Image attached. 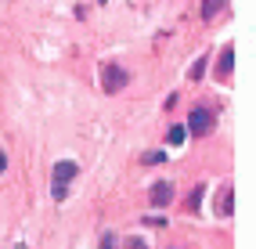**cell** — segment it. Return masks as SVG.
I'll return each instance as SVG.
<instances>
[{
    "mask_svg": "<svg viewBox=\"0 0 256 249\" xmlns=\"http://www.w3.org/2000/svg\"><path fill=\"white\" fill-rule=\"evenodd\" d=\"M50 195H54V202H65V198H69V188H65V184H58V180H54V188H50Z\"/></svg>",
    "mask_w": 256,
    "mask_h": 249,
    "instance_id": "9",
    "label": "cell"
},
{
    "mask_svg": "<svg viewBox=\"0 0 256 249\" xmlns=\"http://www.w3.org/2000/svg\"><path fill=\"white\" fill-rule=\"evenodd\" d=\"M76 174H80V162H72V159L54 162V180H58V184H69V180H76Z\"/></svg>",
    "mask_w": 256,
    "mask_h": 249,
    "instance_id": "3",
    "label": "cell"
},
{
    "mask_svg": "<svg viewBox=\"0 0 256 249\" xmlns=\"http://www.w3.org/2000/svg\"><path fill=\"white\" fill-rule=\"evenodd\" d=\"M170 198H174V184H170V180H159V184L152 188V206H166Z\"/></svg>",
    "mask_w": 256,
    "mask_h": 249,
    "instance_id": "4",
    "label": "cell"
},
{
    "mask_svg": "<svg viewBox=\"0 0 256 249\" xmlns=\"http://www.w3.org/2000/svg\"><path fill=\"white\" fill-rule=\"evenodd\" d=\"M210 126H213V116H210V108H202V105H195L192 108V116H188V134L192 138H202V134H210Z\"/></svg>",
    "mask_w": 256,
    "mask_h": 249,
    "instance_id": "2",
    "label": "cell"
},
{
    "mask_svg": "<svg viewBox=\"0 0 256 249\" xmlns=\"http://www.w3.org/2000/svg\"><path fill=\"white\" fill-rule=\"evenodd\" d=\"M144 162H166V156H162V152H148Z\"/></svg>",
    "mask_w": 256,
    "mask_h": 249,
    "instance_id": "12",
    "label": "cell"
},
{
    "mask_svg": "<svg viewBox=\"0 0 256 249\" xmlns=\"http://www.w3.org/2000/svg\"><path fill=\"white\" fill-rule=\"evenodd\" d=\"M126 249H148V242H144V238H130Z\"/></svg>",
    "mask_w": 256,
    "mask_h": 249,
    "instance_id": "13",
    "label": "cell"
},
{
    "mask_svg": "<svg viewBox=\"0 0 256 249\" xmlns=\"http://www.w3.org/2000/svg\"><path fill=\"white\" fill-rule=\"evenodd\" d=\"M231 69H234V47L228 44L224 51H220V58H216V76H231Z\"/></svg>",
    "mask_w": 256,
    "mask_h": 249,
    "instance_id": "5",
    "label": "cell"
},
{
    "mask_svg": "<svg viewBox=\"0 0 256 249\" xmlns=\"http://www.w3.org/2000/svg\"><path fill=\"white\" fill-rule=\"evenodd\" d=\"M101 4H105V0H101Z\"/></svg>",
    "mask_w": 256,
    "mask_h": 249,
    "instance_id": "17",
    "label": "cell"
},
{
    "mask_svg": "<svg viewBox=\"0 0 256 249\" xmlns=\"http://www.w3.org/2000/svg\"><path fill=\"white\" fill-rule=\"evenodd\" d=\"M202 72H206V54H202V58L192 65V80H202Z\"/></svg>",
    "mask_w": 256,
    "mask_h": 249,
    "instance_id": "10",
    "label": "cell"
},
{
    "mask_svg": "<svg viewBox=\"0 0 256 249\" xmlns=\"http://www.w3.org/2000/svg\"><path fill=\"white\" fill-rule=\"evenodd\" d=\"M101 249H116V238H112V235H105V238H101Z\"/></svg>",
    "mask_w": 256,
    "mask_h": 249,
    "instance_id": "14",
    "label": "cell"
},
{
    "mask_svg": "<svg viewBox=\"0 0 256 249\" xmlns=\"http://www.w3.org/2000/svg\"><path fill=\"white\" fill-rule=\"evenodd\" d=\"M184 138H188V130H184V126H170L166 144H174V148H177V144H184Z\"/></svg>",
    "mask_w": 256,
    "mask_h": 249,
    "instance_id": "7",
    "label": "cell"
},
{
    "mask_svg": "<svg viewBox=\"0 0 256 249\" xmlns=\"http://www.w3.org/2000/svg\"><path fill=\"white\" fill-rule=\"evenodd\" d=\"M126 80H130L126 69H119V65H101V90H105V94L123 90V87H126Z\"/></svg>",
    "mask_w": 256,
    "mask_h": 249,
    "instance_id": "1",
    "label": "cell"
},
{
    "mask_svg": "<svg viewBox=\"0 0 256 249\" xmlns=\"http://www.w3.org/2000/svg\"><path fill=\"white\" fill-rule=\"evenodd\" d=\"M231 195H234L231 188L220 192V198H216V213H224V217H231V213H234V198H231Z\"/></svg>",
    "mask_w": 256,
    "mask_h": 249,
    "instance_id": "6",
    "label": "cell"
},
{
    "mask_svg": "<svg viewBox=\"0 0 256 249\" xmlns=\"http://www.w3.org/2000/svg\"><path fill=\"white\" fill-rule=\"evenodd\" d=\"M18 249H26V246H18Z\"/></svg>",
    "mask_w": 256,
    "mask_h": 249,
    "instance_id": "16",
    "label": "cell"
},
{
    "mask_svg": "<svg viewBox=\"0 0 256 249\" xmlns=\"http://www.w3.org/2000/svg\"><path fill=\"white\" fill-rule=\"evenodd\" d=\"M220 4H224V0H202V18H213L220 11Z\"/></svg>",
    "mask_w": 256,
    "mask_h": 249,
    "instance_id": "8",
    "label": "cell"
},
{
    "mask_svg": "<svg viewBox=\"0 0 256 249\" xmlns=\"http://www.w3.org/2000/svg\"><path fill=\"white\" fill-rule=\"evenodd\" d=\"M4 170H8V156H4V152H0V174H4Z\"/></svg>",
    "mask_w": 256,
    "mask_h": 249,
    "instance_id": "15",
    "label": "cell"
},
{
    "mask_svg": "<svg viewBox=\"0 0 256 249\" xmlns=\"http://www.w3.org/2000/svg\"><path fill=\"white\" fill-rule=\"evenodd\" d=\"M198 202H202V188H195V195H192V202H188V210H198Z\"/></svg>",
    "mask_w": 256,
    "mask_h": 249,
    "instance_id": "11",
    "label": "cell"
}]
</instances>
